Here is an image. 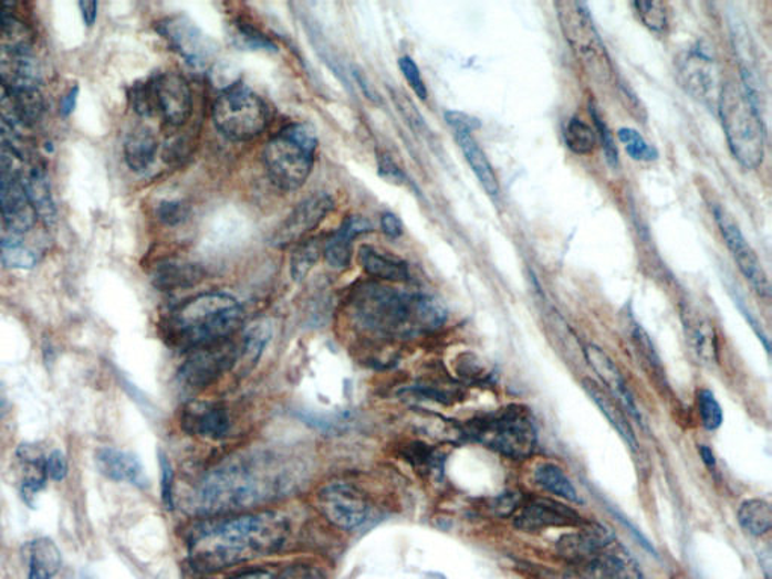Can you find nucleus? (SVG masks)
<instances>
[{
  "instance_id": "nucleus-35",
  "label": "nucleus",
  "mask_w": 772,
  "mask_h": 579,
  "mask_svg": "<svg viewBox=\"0 0 772 579\" xmlns=\"http://www.w3.org/2000/svg\"><path fill=\"white\" fill-rule=\"evenodd\" d=\"M738 520L749 535H766L772 527L771 504L761 498L747 499L738 510Z\"/></svg>"
},
{
  "instance_id": "nucleus-20",
  "label": "nucleus",
  "mask_w": 772,
  "mask_h": 579,
  "mask_svg": "<svg viewBox=\"0 0 772 579\" xmlns=\"http://www.w3.org/2000/svg\"><path fill=\"white\" fill-rule=\"evenodd\" d=\"M6 168L11 173H14L20 183H22L24 192L31 201L36 218H40L45 225H52L56 221V207L53 202L50 186L45 179L44 172L40 168L24 164V160H12L8 162Z\"/></svg>"
},
{
  "instance_id": "nucleus-10",
  "label": "nucleus",
  "mask_w": 772,
  "mask_h": 579,
  "mask_svg": "<svg viewBox=\"0 0 772 579\" xmlns=\"http://www.w3.org/2000/svg\"><path fill=\"white\" fill-rule=\"evenodd\" d=\"M239 347L228 340L198 347L178 371V382L186 391L205 390L238 364Z\"/></svg>"
},
{
  "instance_id": "nucleus-32",
  "label": "nucleus",
  "mask_w": 772,
  "mask_h": 579,
  "mask_svg": "<svg viewBox=\"0 0 772 579\" xmlns=\"http://www.w3.org/2000/svg\"><path fill=\"white\" fill-rule=\"evenodd\" d=\"M583 385L584 390L587 391V394L591 396L593 401H595L597 407H599L602 413L608 418V421L613 424V428L620 433V436L624 438L626 444H628L630 449L635 450V446H637V441H635L633 429H630L628 421H626L620 408L617 407L616 401L613 400L614 397L609 394L605 388H602L599 383H596L595 380L584 379Z\"/></svg>"
},
{
  "instance_id": "nucleus-25",
  "label": "nucleus",
  "mask_w": 772,
  "mask_h": 579,
  "mask_svg": "<svg viewBox=\"0 0 772 579\" xmlns=\"http://www.w3.org/2000/svg\"><path fill=\"white\" fill-rule=\"evenodd\" d=\"M684 86L692 97L711 101L716 90L717 78L713 74V62L705 51L691 52L685 60L682 69Z\"/></svg>"
},
{
  "instance_id": "nucleus-31",
  "label": "nucleus",
  "mask_w": 772,
  "mask_h": 579,
  "mask_svg": "<svg viewBox=\"0 0 772 579\" xmlns=\"http://www.w3.org/2000/svg\"><path fill=\"white\" fill-rule=\"evenodd\" d=\"M61 551L55 541L41 537L29 546L28 579H53L61 569Z\"/></svg>"
},
{
  "instance_id": "nucleus-33",
  "label": "nucleus",
  "mask_w": 772,
  "mask_h": 579,
  "mask_svg": "<svg viewBox=\"0 0 772 579\" xmlns=\"http://www.w3.org/2000/svg\"><path fill=\"white\" fill-rule=\"evenodd\" d=\"M202 278H205V271L197 264L189 263H165L155 273L156 287L165 292L192 287L201 283Z\"/></svg>"
},
{
  "instance_id": "nucleus-18",
  "label": "nucleus",
  "mask_w": 772,
  "mask_h": 579,
  "mask_svg": "<svg viewBox=\"0 0 772 579\" xmlns=\"http://www.w3.org/2000/svg\"><path fill=\"white\" fill-rule=\"evenodd\" d=\"M0 213L8 229L27 233L35 225L36 213L19 179L2 165L0 172Z\"/></svg>"
},
{
  "instance_id": "nucleus-55",
  "label": "nucleus",
  "mask_w": 772,
  "mask_h": 579,
  "mask_svg": "<svg viewBox=\"0 0 772 579\" xmlns=\"http://www.w3.org/2000/svg\"><path fill=\"white\" fill-rule=\"evenodd\" d=\"M79 8H81L83 22H85L86 27H93L95 20H97L98 3L81 2Z\"/></svg>"
},
{
  "instance_id": "nucleus-43",
  "label": "nucleus",
  "mask_w": 772,
  "mask_h": 579,
  "mask_svg": "<svg viewBox=\"0 0 772 579\" xmlns=\"http://www.w3.org/2000/svg\"><path fill=\"white\" fill-rule=\"evenodd\" d=\"M591 115L593 118V123H595L597 131H599L602 147H604L605 156H607L608 164L612 165L613 168H617L618 151L616 144H614L612 131H609V128L607 126V123H605V119L601 117L599 110H597L595 103L592 102Z\"/></svg>"
},
{
  "instance_id": "nucleus-50",
  "label": "nucleus",
  "mask_w": 772,
  "mask_h": 579,
  "mask_svg": "<svg viewBox=\"0 0 772 579\" xmlns=\"http://www.w3.org/2000/svg\"><path fill=\"white\" fill-rule=\"evenodd\" d=\"M634 341L637 345V349L641 351L643 357L650 366L659 367V358L657 351H655L654 345H651L649 335L646 330L637 326L634 330Z\"/></svg>"
},
{
  "instance_id": "nucleus-58",
  "label": "nucleus",
  "mask_w": 772,
  "mask_h": 579,
  "mask_svg": "<svg viewBox=\"0 0 772 579\" xmlns=\"http://www.w3.org/2000/svg\"><path fill=\"white\" fill-rule=\"evenodd\" d=\"M699 452L701 459H703V462L707 463L708 469H716L717 461L716 456H713L712 450L709 449L708 445H700Z\"/></svg>"
},
{
  "instance_id": "nucleus-26",
  "label": "nucleus",
  "mask_w": 772,
  "mask_h": 579,
  "mask_svg": "<svg viewBox=\"0 0 772 579\" xmlns=\"http://www.w3.org/2000/svg\"><path fill=\"white\" fill-rule=\"evenodd\" d=\"M358 259L364 271L377 280L393 281V283L409 280L408 263L388 252L364 245L359 248Z\"/></svg>"
},
{
  "instance_id": "nucleus-19",
  "label": "nucleus",
  "mask_w": 772,
  "mask_h": 579,
  "mask_svg": "<svg viewBox=\"0 0 772 579\" xmlns=\"http://www.w3.org/2000/svg\"><path fill=\"white\" fill-rule=\"evenodd\" d=\"M181 428L192 436L221 440L230 432V415L218 401H190L181 413Z\"/></svg>"
},
{
  "instance_id": "nucleus-1",
  "label": "nucleus",
  "mask_w": 772,
  "mask_h": 579,
  "mask_svg": "<svg viewBox=\"0 0 772 579\" xmlns=\"http://www.w3.org/2000/svg\"><path fill=\"white\" fill-rule=\"evenodd\" d=\"M289 525L273 512L238 516L198 529L190 541V560L201 572H219L232 566L272 556L284 545Z\"/></svg>"
},
{
  "instance_id": "nucleus-5",
  "label": "nucleus",
  "mask_w": 772,
  "mask_h": 579,
  "mask_svg": "<svg viewBox=\"0 0 772 579\" xmlns=\"http://www.w3.org/2000/svg\"><path fill=\"white\" fill-rule=\"evenodd\" d=\"M718 109L734 159L747 169H757L765 156V130L750 91L732 82L718 95Z\"/></svg>"
},
{
  "instance_id": "nucleus-40",
  "label": "nucleus",
  "mask_w": 772,
  "mask_h": 579,
  "mask_svg": "<svg viewBox=\"0 0 772 579\" xmlns=\"http://www.w3.org/2000/svg\"><path fill=\"white\" fill-rule=\"evenodd\" d=\"M618 139L625 144L626 152L634 160H641V162H651V160L658 159V150L654 145L647 144L646 139L643 138L637 130L634 128H620L618 130Z\"/></svg>"
},
{
  "instance_id": "nucleus-49",
  "label": "nucleus",
  "mask_w": 772,
  "mask_h": 579,
  "mask_svg": "<svg viewBox=\"0 0 772 579\" xmlns=\"http://www.w3.org/2000/svg\"><path fill=\"white\" fill-rule=\"evenodd\" d=\"M45 473H48V478L55 480V482H61L69 474V462L64 456V453L60 450H55L45 457Z\"/></svg>"
},
{
  "instance_id": "nucleus-24",
  "label": "nucleus",
  "mask_w": 772,
  "mask_h": 579,
  "mask_svg": "<svg viewBox=\"0 0 772 579\" xmlns=\"http://www.w3.org/2000/svg\"><path fill=\"white\" fill-rule=\"evenodd\" d=\"M372 230V222L367 219L348 217L337 233L327 240L325 246L327 264L334 269L347 267L351 264L352 251H354V239L359 238L361 234L371 233Z\"/></svg>"
},
{
  "instance_id": "nucleus-29",
  "label": "nucleus",
  "mask_w": 772,
  "mask_h": 579,
  "mask_svg": "<svg viewBox=\"0 0 772 579\" xmlns=\"http://www.w3.org/2000/svg\"><path fill=\"white\" fill-rule=\"evenodd\" d=\"M685 330L691 349L696 351L701 362L712 366L718 361L717 334L708 318L699 314H688L685 317Z\"/></svg>"
},
{
  "instance_id": "nucleus-14",
  "label": "nucleus",
  "mask_w": 772,
  "mask_h": 579,
  "mask_svg": "<svg viewBox=\"0 0 772 579\" xmlns=\"http://www.w3.org/2000/svg\"><path fill=\"white\" fill-rule=\"evenodd\" d=\"M332 209H334V200L325 192H315L305 198L278 227L272 238V245L288 248L293 243L302 242L311 231L321 225Z\"/></svg>"
},
{
  "instance_id": "nucleus-28",
  "label": "nucleus",
  "mask_w": 772,
  "mask_h": 579,
  "mask_svg": "<svg viewBox=\"0 0 772 579\" xmlns=\"http://www.w3.org/2000/svg\"><path fill=\"white\" fill-rule=\"evenodd\" d=\"M455 134L460 145V150L463 151L465 159H467L469 167L474 171L480 185L483 186L486 193L491 197H498L500 185H498L495 172H493L488 157H486L483 150L477 144L474 136L467 130H455Z\"/></svg>"
},
{
  "instance_id": "nucleus-47",
  "label": "nucleus",
  "mask_w": 772,
  "mask_h": 579,
  "mask_svg": "<svg viewBox=\"0 0 772 579\" xmlns=\"http://www.w3.org/2000/svg\"><path fill=\"white\" fill-rule=\"evenodd\" d=\"M160 463V482H161V502L165 507L171 510L174 507V471L171 463L164 453H159Z\"/></svg>"
},
{
  "instance_id": "nucleus-59",
  "label": "nucleus",
  "mask_w": 772,
  "mask_h": 579,
  "mask_svg": "<svg viewBox=\"0 0 772 579\" xmlns=\"http://www.w3.org/2000/svg\"><path fill=\"white\" fill-rule=\"evenodd\" d=\"M7 409H8L7 390H6V387H3L2 383H0V417H2L3 413L7 412Z\"/></svg>"
},
{
  "instance_id": "nucleus-48",
  "label": "nucleus",
  "mask_w": 772,
  "mask_h": 579,
  "mask_svg": "<svg viewBox=\"0 0 772 579\" xmlns=\"http://www.w3.org/2000/svg\"><path fill=\"white\" fill-rule=\"evenodd\" d=\"M406 457H408V461L414 463L415 466H419V469L425 466V469L431 470L436 465V462H438L435 452H431L429 446L421 444L409 445L408 449H406Z\"/></svg>"
},
{
  "instance_id": "nucleus-7",
  "label": "nucleus",
  "mask_w": 772,
  "mask_h": 579,
  "mask_svg": "<svg viewBox=\"0 0 772 579\" xmlns=\"http://www.w3.org/2000/svg\"><path fill=\"white\" fill-rule=\"evenodd\" d=\"M468 433L493 452L514 461L530 457L538 445L534 418L522 404H510L477 418L468 424Z\"/></svg>"
},
{
  "instance_id": "nucleus-56",
  "label": "nucleus",
  "mask_w": 772,
  "mask_h": 579,
  "mask_svg": "<svg viewBox=\"0 0 772 579\" xmlns=\"http://www.w3.org/2000/svg\"><path fill=\"white\" fill-rule=\"evenodd\" d=\"M77 95H79V88H77V86H74V88L70 90V93L66 94L64 98H62V102H61L62 114H64V115L72 114V112L74 110V106H76Z\"/></svg>"
},
{
  "instance_id": "nucleus-39",
  "label": "nucleus",
  "mask_w": 772,
  "mask_h": 579,
  "mask_svg": "<svg viewBox=\"0 0 772 579\" xmlns=\"http://www.w3.org/2000/svg\"><path fill=\"white\" fill-rule=\"evenodd\" d=\"M0 262L10 269H32L39 259L33 251L15 240H6L0 243Z\"/></svg>"
},
{
  "instance_id": "nucleus-9",
  "label": "nucleus",
  "mask_w": 772,
  "mask_h": 579,
  "mask_svg": "<svg viewBox=\"0 0 772 579\" xmlns=\"http://www.w3.org/2000/svg\"><path fill=\"white\" fill-rule=\"evenodd\" d=\"M213 122L226 138L244 143L263 134L269 124V109L254 91L234 85L216 101Z\"/></svg>"
},
{
  "instance_id": "nucleus-46",
  "label": "nucleus",
  "mask_w": 772,
  "mask_h": 579,
  "mask_svg": "<svg viewBox=\"0 0 772 579\" xmlns=\"http://www.w3.org/2000/svg\"><path fill=\"white\" fill-rule=\"evenodd\" d=\"M157 217H159L160 221L166 223V225L174 227L188 219L189 209L188 206L181 201H165L161 202L159 209H157Z\"/></svg>"
},
{
  "instance_id": "nucleus-30",
  "label": "nucleus",
  "mask_w": 772,
  "mask_h": 579,
  "mask_svg": "<svg viewBox=\"0 0 772 579\" xmlns=\"http://www.w3.org/2000/svg\"><path fill=\"white\" fill-rule=\"evenodd\" d=\"M157 139L147 127H138L131 131L124 143V159L132 171H147L155 162Z\"/></svg>"
},
{
  "instance_id": "nucleus-27",
  "label": "nucleus",
  "mask_w": 772,
  "mask_h": 579,
  "mask_svg": "<svg viewBox=\"0 0 772 579\" xmlns=\"http://www.w3.org/2000/svg\"><path fill=\"white\" fill-rule=\"evenodd\" d=\"M20 469H22V495L29 506H33V499L44 489L48 483L45 473V457L36 446L22 445L17 452Z\"/></svg>"
},
{
  "instance_id": "nucleus-3",
  "label": "nucleus",
  "mask_w": 772,
  "mask_h": 579,
  "mask_svg": "<svg viewBox=\"0 0 772 579\" xmlns=\"http://www.w3.org/2000/svg\"><path fill=\"white\" fill-rule=\"evenodd\" d=\"M280 485V477L268 462L232 459L205 480L199 491V506L209 515L243 510L271 498Z\"/></svg>"
},
{
  "instance_id": "nucleus-54",
  "label": "nucleus",
  "mask_w": 772,
  "mask_h": 579,
  "mask_svg": "<svg viewBox=\"0 0 772 579\" xmlns=\"http://www.w3.org/2000/svg\"><path fill=\"white\" fill-rule=\"evenodd\" d=\"M382 230L392 239H398L403 234V225L400 219L393 213H385L380 219Z\"/></svg>"
},
{
  "instance_id": "nucleus-2",
  "label": "nucleus",
  "mask_w": 772,
  "mask_h": 579,
  "mask_svg": "<svg viewBox=\"0 0 772 579\" xmlns=\"http://www.w3.org/2000/svg\"><path fill=\"white\" fill-rule=\"evenodd\" d=\"M352 309L356 322L371 333L386 337H410L441 328L447 318L441 302L425 293L398 292L388 285L368 283L355 290Z\"/></svg>"
},
{
  "instance_id": "nucleus-36",
  "label": "nucleus",
  "mask_w": 772,
  "mask_h": 579,
  "mask_svg": "<svg viewBox=\"0 0 772 579\" xmlns=\"http://www.w3.org/2000/svg\"><path fill=\"white\" fill-rule=\"evenodd\" d=\"M271 326L255 324L249 326L243 335L242 346L239 347L238 362H243L244 367H254L263 354L265 345L271 340Z\"/></svg>"
},
{
  "instance_id": "nucleus-57",
  "label": "nucleus",
  "mask_w": 772,
  "mask_h": 579,
  "mask_svg": "<svg viewBox=\"0 0 772 579\" xmlns=\"http://www.w3.org/2000/svg\"><path fill=\"white\" fill-rule=\"evenodd\" d=\"M355 77L356 81H358L359 88L364 91V94L367 95V98H371V101L376 102L375 90H373L371 84H368L367 78H365L364 74L361 72H356L355 70Z\"/></svg>"
},
{
  "instance_id": "nucleus-53",
  "label": "nucleus",
  "mask_w": 772,
  "mask_h": 579,
  "mask_svg": "<svg viewBox=\"0 0 772 579\" xmlns=\"http://www.w3.org/2000/svg\"><path fill=\"white\" fill-rule=\"evenodd\" d=\"M282 579H326L325 575L310 565H294L282 573Z\"/></svg>"
},
{
  "instance_id": "nucleus-42",
  "label": "nucleus",
  "mask_w": 772,
  "mask_h": 579,
  "mask_svg": "<svg viewBox=\"0 0 772 579\" xmlns=\"http://www.w3.org/2000/svg\"><path fill=\"white\" fill-rule=\"evenodd\" d=\"M697 403H699L701 423H703L705 429L712 432V430L720 428L723 423V411H721L716 396L709 390H701L697 396Z\"/></svg>"
},
{
  "instance_id": "nucleus-34",
  "label": "nucleus",
  "mask_w": 772,
  "mask_h": 579,
  "mask_svg": "<svg viewBox=\"0 0 772 579\" xmlns=\"http://www.w3.org/2000/svg\"><path fill=\"white\" fill-rule=\"evenodd\" d=\"M534 482L541 486L543 491L566 499L571 503H581L578 492L572 485L571 480L564 474V471L554 463H541L534 470Z\"/></svg>"
},
{
  "instance_id": "nucleus-15",
  "label": "nucleus",
  "mask_w": 772,
  "mask_h": 579,
  "mask_svg": "<svg viewBox=\"0 0 772 579\" xmlns=\"http://www.w3.org/2000/svg\"><path fill=\"white\" fill-rule=\"evenodd\" d=\"M156 112L174 127L186 124L192 115V91L186 78L178 73H164L152 78Z\"/></svg>"
},
{
  "instance_id": "nucleus-51",
  "label": "nucleus",
  "mask_w": 772,
  "mask_h": 579,
  "mask_svg": "<svg viewBox=\"0 0 772 579\" xmlns=\"http://www.w3.org/2000/svg\"><path fill=\"white\" fill-rule=\"evenodd\" d=\"M379 176L382 179L388 180L389 183L403 185L406 181L405 173L397 167L392 157L379 156Z\"/></svg>"
},
{
  "instance_id": "nucleus-44",
  "label": "nucleus",
  "mask_w": 772,
  "mask_h": 579,
  "mask_svg": "<svg viewBox=\"0 0 772 579\" xmlns=\"http://www.w3.org/2000/svg\"><path fill=\"white\" fill-rule=\"evenodd\" d=\"M398 69L406 78L410 90L414 91L415 95L419 101H426L427 98V86L425 81H422L421 72H419L418 65L410 56H403L398 60Z\"/></svg>"
},
{
  "instance_id": "nucleus-17",
  "label": "nucleus",
  "mask_w": 772,
  "mask_h": 579,
  "mask_svg": "<svg viewBox=\"0 0 772 579\" xmlns=\"http://www.w3.org/2000/svg\"><path fill=\"white\" fill-rule=\"evenodd\" d=\"M43 74L40 62L28 48L0 45V85L10 93L39 91Z\"/></svg>"
},
{
  "instance_id": "nucleus-21",
  "label": "nucleus",
  "mask_w": 772,
  "mask_h": 579,
  "mask_svg": "<svg viewBox=\"0 0 772 579\" xmlns=\"http://www.w3.org/2000/svg\"><path fill=\"white\" fill-rule=\"evenodd\" d=\"M585 358H587V362L591 364L593 370L596 371L602 382H604L605 390L613 397H616L630 415L641 418L637 404H635L634 397L630 394L628 385H626L624 375L618 370L613 359L609 358L601 347L595 345L585 347Z\"/></svg>"
},
{
  "instance_id": "nucleus-45",
  "label": "nucleus",
  "mask_w": 772,
  "mask_h": 579,
  "mask_svg": "<svg viewBox=\"0 0 772 579\" xmlns=\"http://www.w3.org/2000/svg\"><path fill=\"white\" fill-rule=\"evenodd\" d=\"M236 29H238V36H236V39H239L244 48L264 49V51L269 52L277 51L275 44H273L268 36L261 35L257 29L249 27V24L238 23L236 24Z\"/></svg>"
},
{
  "instance_id": "nucleus-37",
  "label": "nucleus",
  "mask_w": 772,
  "mask_h": 579,
  "mask_svg": "<svg viewBox=\"0 0 772 579\" xmlns=\"http://www.w3.org/2000/svg\"><path fill=\"white\" fill-rule=\"evenodd\" d=\"M322 246L317 239H305L298 243L290 260V272L293 281L301 283L304 281L317 260L321 259Z\"/></svg>"
},
{
  "instance_id": "nucleus-52",
  "label": "nucleus",
  "mask_w": 772,
  "mask_h": 579,
  "mask_svg": "<svg viewBox=\"0 0 772 579\" xmlns=\"http://www.w3.org/2000/svg\"><path fill=\"white\" fill-rule=\"evenodd\" d=\"M447 123L450 124L452 130H467L474 131L476 128L480 127L479 119L469 117V115L463 114V112L450 110L446 114Z\"/></svg>"
},
{
  "instance_id": "nucleus-23",
  "label": "nucleus",
  "mask_w": 772,
  "mask_h": 579,
  "mask_svg": "<svg viewBox=\"0 0 772 579\" xmlns=\"http://www.w3.org/2000/svg\"><path fill=\"white\" fill-rule=\"evenodd\" d=\"M95 463H97L100 473L114 482L131 483L140 489L148 485L143 465L132 453L116 449H103L95 454Z\"/></svg>"
},
{
  "instance_id": "nucleus-6",
  "label": "nucleus",
  "mask_w": 772,
  "mask_h": 579,
  "mask_svg": "<svg viewBox=\"0 0 772 579\" xmlns=\"http://www.w3.org/2000/svg\"><path fill=\"white\" fill-rule=\"evenodd\" d=\"M317 136L309 124L293 123L282 128L264 148V164L273 183L293 192L309 180L314 167Z\"/></svg>"
},
{
  "instance_id": "nucleus-4",
  "label": "nucleus",
  "mask_w": 772,
  "mask_h": 579,
  "mask_svg": "<svg viewBox=\"0 0 772 579\" xmlns=\"http://www.w3.org/2000/svg\"><path fill=\"white\" fill-rule=\"evenodd\" d=\"M243 322V309L236 297L222 292L205 293L182 304L173 316L178 345L205 347L228 340Z\"/></svg>"
},
{
  "instance_id": "nucleus-38",
  "label": "nucleus",
  "mask_w": 772,
  "mask_h": 579,
  "mask_svg": "<svg viewBox=\"0 0 772 579\" xmlns=\"http://www.w3.org/2000/svg\"><path fill=\"white\" fill-rule=\"evenodd\" d=\"M564 139L575 155H591L596 147L595 130L578 118H572L568 122Z\"/></svg>"
},
{
  "instance_id": "nucleus-22",
  "label": "nucleus",
  "mask_w": 772,
  "mask_h": 579,
  "mask_svg": "<svg viewBox=\"0 0 772 579\" xmlns=\"http://www.w3.org/2000/svg\"><path fill=\"white\" fill-rule=\"evenodd\" d=\"M564 579H637L624 558L608 551L595 557L572 562Z\"/></svg>"
},
{
  "instance_id": "nucleus-11",
  "label": "nucleus",
  "mask_w": 772,
  "mask_h": 579,
  "mask_svg": "<svg viewBox=\"0 0 772 579\" xmlns=\"http://www.w3.org/2000/svg\"><path fill=\"white\" fill-rule=\"evenodd\" d=\"M319 510L331 524L342 529H354L367 519L368 499L358 487L348 483H332L317 495Z\"/></svg>"
},
{
  "instance_id": "nucleus-16",
  "label": "nucleus",
  "mask_w": 772,
  "mask_h": 579,
  "mask_svg": "<svg viewBox=\"0 0 772 579\" xmlns=\"http://www.w3.org/2000/svg\"><path fill=\"white\" fill-rule=\"evenodd\" d=\"M513 524L526 533L545 531L547 528L576 527L581 524V516L555 499L531 498L517 508Z\"/></svg>"
},
{
  "instance_id": "nucleus-12",
  "label": "nucleus",
  "mask_w": 772,
  "mask_h": 579,
  "mask_svg": "<svg viewBox=\"0 0 772 579\" xmlns=\"http://www.w3.org/2000/svg\"><path fill=\"white\" fill-rule=\"evenodd\" d=\"M713 214H716V221L718 227H720L721 234H723L726 245L732 252L734 262L740 267L742 275L749 281L751 287L759 296L763 297V299H770V280H768L766 273L763 271L761 262H759L757 252L751 250L749 242L742 235L740 227L721 207H716Z\"/></svg>"
},
{
  "instance_id": "nucleus-60",
  "label": "nucleus",
  "mask_w": 772,
  "mask_h": 579,
  "mask_svg": "<svg viewBox=\"0 0 772 579\" xmlns=\"http://www.w3.org/2000/svg\"><path fill=\"white\" fill-rule=\"evenodd\" d=\"M236 579H273V577L268 572H251Z\"/></svg>"
},
{
  "instance_id": "nucleus-13",
  "label": "nucleus",
  "mask_w": 772,
  "mask_h": 579,
  "mask_svg": "<svg viewBox=\"0 0 772 579\" xmlns=\"http://www.w3.org/2000/svg\"><path fill=\"white\" fill-rule=\"evenodd\" d=\"M160 35L168 41L173 51L195 69H206L213 60L216 48L209 39L185 15L166 19L159 24Z\"/></svg>"
},
{
  "instance_id": "nucleus-41",
  "label": "nucleus",
  "mask_w": 772,
  "mask_h": 579,
  "mask_svg": "<svg viewBox=\"0 0 772 579\" xmlns=\"http://www.w3.org/2000/svg\"><path fill=\"white\" fill-rule=\"evenodd\" d=\"M635 12H637L638 19L645 23L646 28H649L654 32L666 31L668 24V14L666 6L661 2H635Z\"/></svg>"
},
{
  "instance_id": "nucleus-8",
  "label": "nucleus",
  "mask_w": 772,
  "mask_h": 579,
  "mask_svg": "<svg viewBox=\"0 0 772 579\" xmlns=\"http://www.w3.org/2000/svg\"><path fill=\"white\" fill-rule=\"evenodd\" d=\"M560 28L564 39L585 73L599 84H608L614 76L612 60L597 34L587 6L581 2H557Z\"/></svg>"
}]
</instances>
